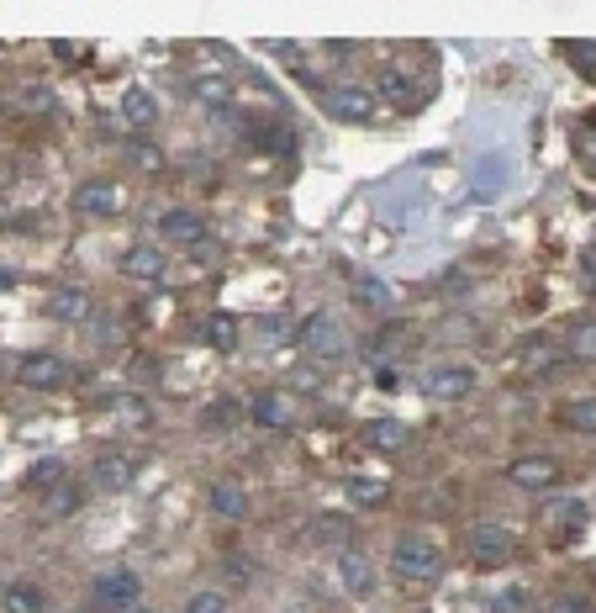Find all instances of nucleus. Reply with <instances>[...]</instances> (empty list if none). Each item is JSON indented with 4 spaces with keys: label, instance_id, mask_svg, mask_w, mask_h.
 I'll return each instance as SVG.
<instances>
[{
    "label": "nucleus",
    "instance_id": "f257e3e1",
    "mask_svg": "<svg viewBox=\"0 0 596 613\" xmlns=\"http://www.w3.org/2000/svg\"><path fill=\"white\" fill-rule=\"evenodd\" d=\"M391 572H397L401 582H433V576L443 572V545L418 529H407L397 545H391Z\"/></svg>",
    "mask_w": 596,
    "mask_h": 613
},
{
    "label": "nucleus",
    "instance_id": "f03ea898",
    "mask_svg": "<svg viewBox=\"0 0 596 613\" xmlns=\"http://www.w3.org/2000/svg\"><path fill=\"white\" fill-rule=\"evenodd\" d=\"M90 603L100 613H133L143 603V576L138 572H100L90 582Z\"/></svg>",
    "mask_w": 596,
    "mask_h": 613
},
{
    "label": "nucleus",
    "instance_id": "7ed1b4c3",
    "mask_svg": "<svg viewBox=\"0 0 596 613\" xmlns=\"http://www.w3.org/2000/svg\"><path fill=\"white\" fill-rule=\"evenodd\" d=\"M465 545H470V561L476 566H507L517 551V534L507 524H476V529L465 534Z\"/></svg>",
    "mask_w": 596,
    "mask_h": 613
},
{
    "label": "nucleus",
    "instance_id": "20e7f679",
    "mask_svg": "<svg viewBox=\"0 0 596 613\" xmlns=\"http://www.w3.org/2000/svg\"><path fill=\"white\" fill-rule=\"evenodd\" d=\"M480 387V376L470 366H433L422 370V397H433V402H459V397H470Z\"/></svg>",
    "mask_w": 596,
    "mask_h": 613
},
{
    "label": "nucleus",
    "instance_id": "39448f33",
    "mask_svg": "<svg viewBox=\"0 0 596 613\" xmlns=\"http://www.w3.org/2000/svg\"><path fill=\"white\" fill-rule=\"evenodd\" d=\"M301 349H306V354H322V360H333V354L349 349V333H343V323L333 318V312H312V318L301 323Z\"/></svg>",
    "mask_w": 596,
    "mask_h": 613
},
{
    "label": "nucleus",
    "instance_id": "423d86ee",
    "mask_svg": "<svg viewBox=\"0 0 596 613\" xmlns=\"http://www.w3.org/2000/svg\"><path fill=\"white\" fill-rule=\"evenodd\" d=\"M507 481L522 487V492H555L559 460H555V455H517L512 466H507Z\"/></svg>",
    "mask_w": 596,
    "mask_h": 613
},
{
    "label": "nucleus",
    "instance_id": "0eeeda50",
    "mask_svg": "<svg viewBox=\"0 0 596 613\" xmlns=\"http://www.w3.org/2000/svg\"><path fill=\"white\" fill-rule=\"evenodd\" d=\"M322 106H328V117H339V123H375V96H370V90H359V85H339V90H328Z\"/></svg>",
    "mask_w": 596,
    "mask_h": 613
},
{
    "label": "nucleus",
    "instance_id": "6e6552de",
    "mask_svg": "<svg viewBox=\"0 0 596 613\" xmlns=\"http://www.w3.org/2000/svg\"><path fill=\"white\" fill-rule=\"evenodd\" d=\"M248 418H254L258 429L280 434V429H291V424H296V402H291L285 391H258L254 402H248Z\"/></svg>",
    "mask_w": 596,
    "mask_h": 613
},
{
    "label": "nucleus",
    "instance_id": "1a4fd4ad",
    "mask_svg": "<svg viewBox=\"0 0 596 613\" xmlns=\"http://www.w3.org/2000/svg\"><path fill=\"white\" fill-rule=\"evenodd\" d=\"M17 376H21V387L53 391V387H63V381H69V366H63L59 354H27Z\"/></svg>",
    "mask_w": 596,
    "mask_h": 613
},
{
    "label": "nucleus",
    "instance_id": "9d476101",
    "mask_svg": "<svg viewBox=\"0 0 596 613\" xmlns=\"http://www.w3.org/2000/svg\"><path fill=\"white\" fill-rule=\"evenodd\" d=\"M90 312H96V302H90L85 286L48 291V318H53V323H90Z\"/></svg>",
    "mask_w": 596,
    "mask_h": 613
},
{
    "label": "nucleus",
    "instance_id": "9b49d317",
    "mask_svg": "<svg viewBox=\"0 0 596 613\" xmlns=\"http://www.w3.org/2000/svg\"><path fill=\"white\" fill-rule=\"evenodd\" d=\"M159 239L164 244H179V249H201L206 244V217H196V212H164Z\"/></svg>",
    "mask_w": 596,
    "mask_h": 613
},
{
    "label": "nucleus",
    "instance_id": "f8f14e48",
    "mask_svg": "<svg viewBox=\"0 0 596 613\" xmlns=\"http://www.w3.org/2000/svg\"><path fill=\"white\" fill-rule=\"evenodd\" d=\"M133 476H138L133 455H96V466H90V487L96 492H127L133 487Z\"/></svg>",
    "mask_w": 596,
    "mask_h": 613
},
{
    "label": "nucleus",
    "instance_id": "ddd939ff",
    "mask_svg": "<svg viewBox=\"0 0 596 613\" xmlns=\"http://www.w3.org/2000/svg\"><path fill=\"white\" fill-rule=\"evenodd\" d=\"M117 206H121V185L111 181H85L75 191V212H85V217H111Z\"/></svg>",
    "mask_w": 596,
    "mask_h": 613
},
{
    "label": "nucleus",
    "instance_id": "4468645a",
    "mask_svg": "<svg viewBox=\"0 0 596 613\" xmlns=\"http://www.w3.org/2000/svg\"><path fill=\"white\" fill-rule=\"evenodd\" d=\"M339 582H343V593L370 597L375 593V566H370L359 551H339Z\"/></svg>",
    "mask_w": 596,
    "mask_h": 613
},
{
    "label": "nucleus",
    "instance_id": "2eb2a0df",
    "mask_svg": "<svg viewBox=\"0 0 596 613\" xmlns=\"http://www.w3.org/2000/svg\"><path fill=\"white\" fill-rule=\"evenodd\" d=\"M121 275H133V281H159L164 275V249L159 244H133L121 254Z\"/></svg>",
    "mask_w": 596,
    "mask_h": 613
},
{
    "label": "nucleus",
    "instance_id": "dca6fc26",
    "mask_svg": "<svg viewBox=\"0 0 596 613\" xmlns=\"http://www.w3.org/2000/svg\"><path fill=\"white\" fill-rule=\"evenodd\" d=\"M206 503H212V513H217V518H227V524L248 518V492H243L238 481H212Z\"/></svg>",
    "mask_w": 596,
    "mask_h": 613
},
{
    "label": "nucleus",
    "instance_id": "f3484780",
    "mask_svg": "<svg viewBox=\"0 0 596 613\" xmlns=\"http://www.w3.org/2000/svg\"><path fill=\"white\" fill-rule=\"evenodd\" d=\"M544 524H549V534H555V545H570L580 534V524H586V503H555V508L544 513Z\"/></svg>",
    "mask_w": 596,
    "mask_h": 613
},
{
    "label": "nucleus",
    "instance_id": "a211bd4d",
    "mask_svg": "<svg viewBox=\"0 0 596 613\" xmlns=\"http://www.w3.org/2000/svg\"><path fill=\"white\" fill-rule=\"evenodd\" d=\"M380 96L397 106V111H412V106H418V85H412L407 69H385V75H380Z\"/></svg>",
    "mask_w": 596,
    "mask_h": 613
},
{
    "label": "nucleus",
    "instance_id": "6ab92c4d",
    "mask_svg": "<svg viewBox=\"0 0 596 613\" xmlns=\"http://www.w3.org/2000/svg\"><path fill=\"white\" fill-rule=\"evenodd\" d=\"M121 117H127V127H154V117H159V101H154L143 85H133V90L121 96Z\"/></svg>",
    "mask_w": 596,
    "mask_h": 613
},
{
    "label": "nucleus",
    "instance_id": "aec40b11",
    "mask_svg": "<svg viewBox=\"0 0 596 613\" xmlns=\"http://www.w3.org/2000/svg\"><path fill=\"white\" fill-rule=\"evenodd\" d=\"M6 613H48V593L38 582H11L6 587Z\"/></svg>",
    "mask_w": 596,
    "mask_h": 613
},
{
    "label": "nucleus",
    "instance_id": "412c9836",
    "mask_svg": "<svg viewBox=\"0 0 596 613\" xmlns=\"http://www.w3.org/2000/svg\"><path fill=\"white\" fill-rule=\"evenodd\" d=\"M412 434H407V424H397V418H375L370 429H364V445L370 450H401Z\"/></svg>",
    "mask_w": 596,
    "mask_h": 613
},
{
    "label": "nucleus",
    "instance_id": "4be33fe9",
    "mask_svg": "<svg viewBox=\"0 0 596 613\" xmlns=\"http://www.w3.org/2000/svg\"><path fill=\"white\" fill-rule=\"evenodd\" d=\"M312 539H317V545H343V539H354V518L322 513V518H312Z\"/></svg>",
    "mask_w": 596,
    "mask_h": 613
},
{
    "label": "nucleus",
    "instance_id": "5701e85b",
    "mask_svg": "<svg viewBox=\"0 0 596 613\" xmlns=\"http://www.w3.org/2000/svg\"><path fill=\"white\" fill-rule=\"evenodd\" d=\"M354 296H359L364 306H375V312H380V306H391V302H397V286H391V281H380V275H359Z\"/></svg>",
    "mask_w": 596,
    "mask_h": 613
},
{
    "label": "nucleus",
    "instance_id": "b1692460",
    "mask_svg": "<svg viewBox=\"0 0 596 613\" xmlns=\"http://www.w3.org/2000/svg\"><path fill=\"white\" fill-rule=\"evenodd\" d=\"M565 429H576V434H596V397H576V402H565Z\"/></svg>",
    "mask_w": 596,
    "mask_h": 613
},
{
    "label": "nucleus",
    "instance_id": "393cba45",
    "mask_svg": "<svg viewBox=\"0 0 596 613\" xmlns=\"http://www.w3.org/2000/svg\"><path fill=\"white\" fill-rule=\"evenodd\" d=\"M565 354H570V360H580V366H592V360H596V323H576V328H570V344H565Z\"/></svg>",
    "mask_w": 596,
    "mask_h": 613
},
{
    "label": "nucleus",
    "instance_id": "a878e982",
    "mask_svg": "<svg viewBox=\"0 0 596 613\" xmlns=\"http://www.w3.org/2000/svg\"><path fill=\"white\" fill-rule=\"evenodd\" d=\"M233 418H238V402L233 397H217V402H206V429H233Z\"/></svg>",
    "mask_w": 596,
    "mask_h": 613
},
{
    "label": "nucleus",
    "instance_id": "bb28decb",
    "mask_svg": "<svg viewBox=\"0 0 596 613\" xmlns=\"http://www.w3.org/2000/svg\"><path fill=\"white\" fill-rule=\"evenodd\" d=\"M349 492H354V503H364V508L385 503V481H375V476H354V481H349Z\"/></svg>",
    "mask_w": 596,
    "mask_h": 613
},
{
    "label": "nucleus",
    "instance_id": "cd10ccee",
    "mask_svg": "<svg viewBox=\"0 0 596 613\" xmlns=\"http://www.w3.org/2000/svg\"><path fill=\"white\" fill-rule=\"evenodd\" d=\"M538 613H596L586 597H576V593H555V597H544L538 603Z\"/></svg>",
    "mask_w": 596,
    "mask_h": 613
},
{
    "label": "nucleus",
    "instance_id": "c85d7f7f",
    "mask_svg": "<svg viewBox=\"0 0 596 613\" xmlns=\"http://www.w3.org/2000/svg\"><path fill=\"white\" fill-rule=\"evenodd\" d=\"M206 344H212V349H233V344H238L233 318H206Z\"/></svg>",
    "mask_w": 596,
    "mask_h": 613
},
{
    "label": "nucleus",
    "instance_id": "c756f323",
    "mask_svg": "<svg viewBox=\"0 0 596 613\" xmlns=\"http://www.w3.org/2000/svg\"><path fill=\"white\" fill-rule=\"evenodd\" d=\"M190 90H196L201 101L227 106V80H212V75H196V80H190Z\"/></svg>",
    "mask_w": 596,
    "mask_h": 613
},
{
    "label": "nucleus",
    "instance_id": "7c9ffc66",
    "mask_svg": "<svg viewBox=\"0 0 596 613\" xmlns=\"http://www.w3.org/2000/svg\"><path fill=\"white\" fill-rule=\"evenodd\" d=\"M21 106H27V111H48V106H53V90L42 80H27L21 85Z\"/></svg>",
    "mask_w": 596,
    "mask_h": 613
},
{
    "label": "nucleus",
    "instance_id": "2f4dec72",
    "mask_svg": "<svg viewBox=\"0 0 596 613\" xmlns=\"http://www.w3.org/2000/svg\"><path fill=\"white\" fill-rule=\"evenodd\" d=\"M491 613H528V587H501Z\"/></svg>",
    "mask_w": 596,
    "mask_h": 613
},
{
    "label": "nucleus",
    "instance_id": "473e14b6",
    "mask_svg": "<svg viewBox=\"0 0 596 613\" xmlns=\"http://www.w3.org/2000/svg\"><path fill=\"white\" fill-rule=\"evenodd\" d=\"M179 613H227V597L222 593H190Z\"/></svg>",
    "mask_w": 596,
    "mask_h": 613
},
{
    "label": "nucleus",
    "instance_id": "72a5a7b5",
    "mask_svg": "<svg viewBox=\"0 0 596 613\" xmlns=\"http://www.w3.org/2000/svg\"><path fill=\"white\" fill-rule=\"evenodd\" d=\"M565 53H570V59H576L580 69H586V75H592V80H596V42H570Z\"/></svg>",
    "mask_w": 596,
    "mask_h": 613
},
{
    "label": "nucleus",
    "instance_id": "f704fd0d",
    "mask_svg": "<svg viewBox=\"0 0 596 613\" xmlns=\"http://www.w3.org/2000/svg\"><path fill=\"white\" fill-rule=\"evenodd\" d=\"M80 508V487H59L53 492V513H75Z\"/></svg>",
    "mask_w": 596,
    "mask_h": 613
},
{
    "label": "nucleus",
    "instance_id": "c9c22d12",
    "mask_svg": "<svg viewBox=\"0 0 596 613\" xmlns=\"http://www.w3.org/2000/svg\"><path fill=\"white\" fill-rule=\"evenodd\" d=\"M63 476V460H42L38 470H32V487H42V481H59Z\"/></svg>",
    "mask_w": 596,
    "mask_h": 613
},
{
    "label": "nucleus",
    "instance_id": "e433bc0d",
    "mask_svg": "<svg viewBox=\"0 0 596 613\" xmlns=\"http://www.w3.org/2000/svg\"><path fill=\"white\" fill-rule=\"evenodd\" d=\"M133 159H138L143 169H159V148H154V144H133Z\"/></svg>",
    "mask_w": 596,
    "mask_h": 613
},
{
    "label": "nucleus",
    "instance_id": "4c0bfd02",
    "mask_svg": "<svg viewBox=\"0 0 596 613\" xmlns=\"http://www.w3.org/2000/svg\"><path fill=\"white\" fill-rule=\"evenodd\" d=\"M0 286H6V270H0Z\"/></svg>",
    "mask_w": 596,
    "mask_h": 613
},
{
    "label": "nucleus",
    "instance_id": "58836bf2",
    "mask_svg": "<svg viewBox=\"0 0 596 613\" xmlns=\"http://www.w3.org/2000/svg\"><path fill=\"white\" fill-rule=\"evenodd\" d=\"M592 154H596V144H592Z\"/></svg>",
    "mask_w": 596,
    "mask_h": 613
},
{
    "label": "nucleus",
    "instance_id": "ea45409f",
    "mask_svg": "<svg viewBox=\"0 0 596 613\" xmlns=\"http://www.w3.org/2000/svg\"><path fill=\"white\" fill-rule=\"evenodd\" d=\"M75 613H80V609H75Z\"/></svg>",
    "mask_w": 596,
    "mask_h": 613
}]
</instances>
